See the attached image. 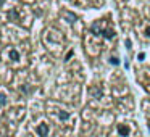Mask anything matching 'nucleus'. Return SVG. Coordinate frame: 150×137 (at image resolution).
<instances>
[{"instance_id": "nucleus-8", "label": "nucleus", "mask_w": 150, "mask_h": 137, "mask_svg": "<svg viewBox=\"0 0 150 137\" xmlns=\"http://www.w3.org/2000/svg\"><path fill=\"white\" fill-rule=\"evenodd\" d=\"M91 94H92V95H97V97H100V90H98V89H91Z\"/></svg>"}, {"instance_id": "nucleus-10", "label": "nucleus", "mask_w": 150, "mask_h": 137, "mask_svg": "<svg viewBox=\"0 0 150 137\" xmlns=\"http://www.w3.org/2000/svg\"><path fill=\"white\" fill-rule=\"evenodd\" d=\"M145 34L150 37V26H149V28H145Z\"/></svg>"}, {"instance_id": "nucleus-6", "label": "nucleus", "mask_w": 150, "mask_h": 137, "mask_svg": "<svg viewBox=\"0 0 150 137\" xmlns=\"http://www.w3.org/2000/svg\"><path fill=\"white\" fill-rule=\"evenodd\" d=\"M7 102H8V100H7V95L0 92V108L5 107V105H7Z\"/></svg>"}, {"instance_id": "nucleus-4", "label": "nucleus", "mask_w": 150, "mask_h": 137, "mask_svg": "<svg viewBox=\"0 0 150 137\" xmlns=\"http://www.w3.org/2000/svg\"><path fill=\"white\" fill-rule=\"evenodd\" d=\"M8 20H10V21H20L18 8H10V11H8Z\"/></svg>"}, {"instance_id": "nucleus-7", "label": "nucleus", "mask_w": 150, "mask_h": 137, "mask_svg": "<svg viewBox=\"0 0 150 137\" xmlns=\"http://www.w3.org/2000/svg\"><path fill=\"white\" fill-rule=\"evenodd\" d=\"M58 118H60V119H62V121H66V119H68V118H69L68 111H60V113H58Z\"/></svg>"}, {"instance_id": "nucleus-5", "label": "nucleus", "mask_w": 150, "mask_h": 137, "mask_svg": "<svg viewBox=\"0 0 150 137\" xmlns=\"http://www.w3.org/2000/svg\"><path fill=\"white\" fill-rule=\"evenodd\" d=\"M118 132H120L121 137H127L129 132H131V129L126 126V124H120V126H118Z\"/></svg>"}, {"instance_id": "nucleus-2", "label": "nucleus", "mask_w": 150, "mask_h": 137, "mask_svg": "<svg viewBox=\"0 0 150 137\" xmlns=\"http://www.w3.org/2000/svg\"><path fill=\"white\" fill-rule=\"evenodd\" d=\"M36 132H37V136H39V137H47V136H49V124L40 123L39 126L36 127Z\"/></svg>"}, {"instance_id": "nucleus-3", "label": "nucleus", "mask_w": 150, "mask_h": 137, "mask_svg": "<svg viewBox=\"0 0 150 137\" xmlns=\"http://www.w3.org/2000/svg\"><path fill=\"white\" fill-rule=\"evenodd\" d=\"M7 55H8V60H11V61H18L20 60V52L16 49H13V47L7 50Z\"/></svg>"}, {"instance_id": "nucleus-9", "label": "nucleus", "mask_w": 150, "mask_h": 137, "mask_svg": "<svg viewBox=\"0 0 150 137\" xmlns=\"http://www.w3.org/2000/svg\"><path fill=\"white\" fill-rule=\"evenodd\" d=\"M110 63H111V65H118L120 61H118V60L115 58V56H111V58H110Z\"/></svg>"}, {"instance_id": "nucleus-1", "label": "nucleus", "mask_w": 150, "mask_h": 137, "mask_svg": "<svg viewBox=\"0 0 150 137\" xmlns=\"http://www.w3.org/2000/svg\"><path fill=\"white\" fill-rule=\"evenodd\" d=\"M44 42H45V45H47V49H50V50H55V47H57V50H60V47L63 45V42H65V39H63V36H62V32L60 31H55V29H47L45 32H44Z\"/></svg>"}, {"instance_id": "nucleus-11", "label": "nucleus", "mask_w": 150, "mask_h": 137, "mask_svg": "<svg viewBox=\"0 0 150 137\" xmlns=\"http://www.w3.org/2000/svg\"><path fill=\"white\" fill-rule=\"evenodd\" d=\"M149 127H150V126H149Z\"/></svg>"}]
</instances>
